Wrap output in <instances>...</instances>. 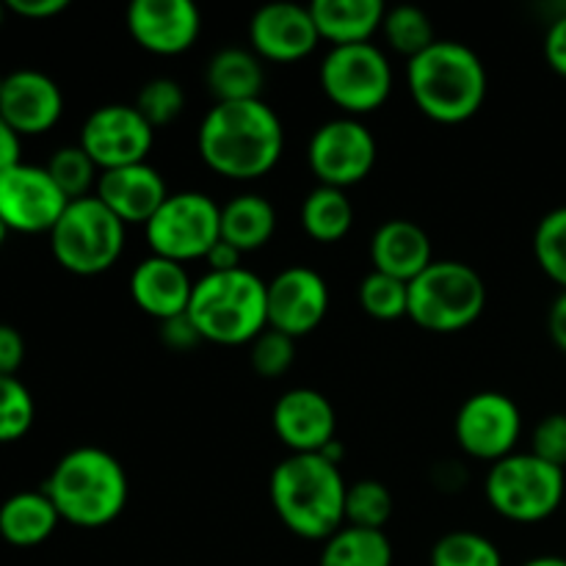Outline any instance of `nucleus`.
Here are the masks:
<instances>
[{
    "mask_svg": "<svg viewBox=\"0 0 566 566\" xmlns=\"http://www.w3.org/2000/svg\"><path fill=\"white\" fill-rule=\"evenodd\" d=\"M205 83L216 103L260 99L265 86L263 59L252 48H224L213 53L205 70Z\"/></svg>",
    "mask_w": 566,
    "mask_h": 566,
    "instance_id": "obj_24",
    "label": "nucleus"
},
{
    "mask_svg": "<svg viewBox=\"0 0 566 566\" xmlns=\"http://www.w3.org/2000/svg\"><path fill=\"white\" fill-rule=\"evenodd\" d=\"M66 0H9L6 9L14 14L25 17V20H50V17L66 11Z\"/></svg>",
    "mask_w": 566,
    "mask_h": 566,
    "instance_id": "obj_42",
    "label": "nucleus"
},
{
    "mask_svg": "<svg viewBox=\"0 0 566 566\" xmlns=\"http://www.w3.org/2000/svg\"><path fill=\"white\" fill-rule=\"evenodd\" d=\"M318 42L321 33L310 6L291 3V0L265 3L249 20V44L263 61L293 64L307 59Z\"/></svg>",
    "mask_w": 566,
    "mask_h": 566,
    "instance_id": "obj_16",
    "label": "nucleus"
},
{
    "mask_svg": "<svg viewBox=\"0 0 566 566\" xmlns=\"http://www.w3.org/2000/svg\"><path fill=\"white\" fill-rule=\"evenodd\" d=\"M370 260H374V271L396 276L401 282H412L434 263L431 238L415 221L390 219L376 227L374 238H370Z\"/></svg>",
    "mask_w": 566,
    "mask_h": 566,
    "instance_id": "obj_22",
    "label": "nucleus"
},
{
    "mask_svg": "<svg viewBox=\"0 0 566 566\" xmlns=\"http://www.w3.org/2000/svg\"><path fill=\"white\" fill-rule=\"evenodd\" d=\"M486 307V282L462 260H434L409 282V313L420 329L451 335L473 326Z\"/></svg>",
    "mask_w": 566,
    "mask_h": 566,
    "instance_id": "obj_6",
    "label": "nucleus"
},
{
    "mask_svg": "<svg viewBox=\"0 0 566 566\" xmlns=\"http://www.w3.org/2000/svg\"><path fill=\"white\" fill-rule=\"evenodd\" d=\"M6 235H9V230H6L3 221H0V247H3V243H6Z\"/></svg>",
    "mask_w": 566,
    "mask_h": 566,
    "instance_id": "obj_47",
    "label": "nucleus"
},
{
    "mask_svg": "<svg viewBox=\"0 0 566 566\" xmlns=\"http://www.w3.org/2000/svg\"><path fill=\"white\" fill-rule=\"evenodd\" d=\"M160 337H164L166 346L175 348V352H188V348H193L199 340H202L197 326H193L191 318H188V313L180 315V318L164 321V324H160Z\"/></svg>",
    "mask_w": 566,
    "mask_h": 566,
    "instance_id": "obj_40",
    "label": "nucleus"
},
{
    "mask_svg": "<svg viewBox=\"0 0 566 566\" xmlns=\"http://www.w3.org/2000/svg\"><path fill=\"white\" fill-rule=\"evenodd\" d=\"M133 42L153 55H180L197 44L202 14L191 0H136L127 6Z\"/></svg>",
    "mask_w": 566,
    "mask_h": 566,
    "instance_id": "obj_17",
    "label": "nucleus"
},
{
    "mask_svg": "<svg viewBox=\"0 0 566 566\" xmlns=\"http://www.w3.org/2000/svg\"><path fill=\"white\" fill-rule=\"evenodd\" d=\"M249 346H252L249 359H252L254 374L263 376V379H280L291 370L293 359H296V340L276 329L260 332Z\"/></svg>",
    "mask_w": 566,
    "mask_h": 566,
    "instance_id": "obj_37",
    "label": "nucleus"
},
{
    "mask_svg": "<svg viewBox=\"0 0 566 566\" xmlns=\"http://www.w3.org/2000/svg\"><path fill=\"white\" fill-rule=\"evenodd\" d=\"M48 175L53 177L55 186L61 188L70 202L83 197H92V188H97L99 169L92 158L86 155V149L81 144H70V147H59L48 160Z\"/></svg>",
    "mask_w": 566,
    "mask_h": 566,
    "instance_id": "obj_31",
    "label": "nucleus"
},
{
    "mask_svg": "<svg viewBox=\"0 0 566 566\" xmlns=\"http://www.w3.org/2000/svg\"><path fill=\"white\" fill-rule=\"evenodd\" d=\"M484 495L495 514L520 525H534L553 517L566 501V475L562 468L542 462L534 453H512L490 464Z\"/></svg>",
    "mask_w": 566,
    "mask_h": 566,
    "instance_id": "obj_8",
    "label": "nucleus"
},
{
    "mask_svg": "<svg viewBox=\"0 0 566 566\" xmlns=\"http://www.w3.org/2000/svg\"><path fill=\"white\" fill-rule=\"evenodd\" d=\"M407 88L418 111L440 125L473 119L490 92L481 55L457 39H437L407 61Z\"/></svg>",
    "mask_w": 566,
    "mask_h": 566,
    "instance_id": "obj_3",
    "label": "nucleus"
},
{
    "mask_svg": "<svg viewBox=\"0 0 566 566\" xmlns=\"http://www.w3.org/2000/svg\"><path fill=\"white\" fill-rule=\"evenodd\" d=\"M392 512H396V501H392V492L381 481L363 479L348 484L346 525H352V528L385 531Z\"/></svg>",
    "mask_w": 566,
    "mask_h": 566,
    "instance_id": "obj_32",
    "label": "nucleus"
},
{
    "mask_svg": "<svg viewBox=\"0 0 566 566\" xmlns=\"http://www.w3.org/2000/svg\"><path fill=\"white\" fill-rule=\"evenodd\" d=\"M22 164V136L0 116V171Z\"/></svg>",
    "mask_w": 566,
    "mask_h": 566,
    "instance_id": "obj_43",
    "label": "nucleus"
},
{
    "mask_svg": "<svg viewBox=\"0 0 566 566\" xmlns=\"http://www.w3.org/2000/svg\"><path fill=\"white\" fill-rule=\"evenodd\" d=\"M125 227L94 193L75 199L50 232L55 263L75 276L105 274L125 252Z\"/></svg>",
    "mask_w": 566,
    "mask_h": 566,
    "instance_id": "obj_7",
    "label": "nucleus"
},
{
    "mask_svg": "<svg viewBox=\"0 0 566 566\" xmlns=\"http://www.w3.org/2000/svg\"><path fill=\"white\" fill-rule=\"evenodd\" d=\"M381 33H385L387 44L396 53L407 55V61L420 55L426 48H431L437 42L434 22L418 6H396V9H387L385 22H381Z\"/></svg>",
    "mask_w": 566,
    "mask_h": 566,
    "instance_id": "obj_29",
    "label": "nucleus"
},
{
    "mask_svg": "<svg viewBox=\"0 0 566 566\" xmlns=\"http://www.w3.org/2000/svg\"><path fill=\"white\" fill-rule=\"evenodd\" d=\"M269 329L282 335H310L324 324L329 313V285L324 276L307 265H287L269 282Z\"/></svg>",
    "mask_w": 566,
    "mask_h": 566,
    "instance_id": "obj_15",
    "label": "nucleus"
},
{
    "mask_svg": "<svg viewBox=\"0 0 566 566\" xmlns=\"http://www.w3.org/2000/svg\"><path fill=\"white\" fill-rule=\"evenodd\" d=\"M318 566H392V545L385 531L343 525L324 542Z\"/></svg>",
    "mask_w": 566,
    "mask_h": 566,
    "instance_id": "obj_28",
    "label": "nucleus"
},
{
    "mask_svg": "<svg viewBox=\"0 0 566 566\" xmlns=\"http://www.w3.org/2000/svg\"><path fill=\"white\" fill-rule=\"evenodd\" d=\"M3 77H6V75H0V88H3Z\"/></svg>",
    "mask_w": 566,
    "mask_h": 566,
    "instance_id": "obj_49",
    "label": "nucleus"
},
{
    "mask_svg": "<svg viewBox=\"0 0 566 566\" xmlns=\"http://www.w3.org/2000/svg\"><path fill=\"white\" fill-rule=\"evenodd\" d=\"M25 359V340L20 329L0 324V376H14Z\"/></svg>",
    "mask_w": 566,
    "mask_h": 566,
    "instance_id": "obj_39",
    "label": "nucleus"
},
{
    "mask_svg": "<svg viewBox=\"0 0 566 566\" xmlns=\"http://www.w3.org/2000/svg\"><path fill=\"white\" fill-rule=\"evenodd\" d=\"M6 11H9V9H6V3H0V25H3V17H6Z\"/></svg>",
    "mask_w": 566,
    "mask_h": 566,
    "instance_id": "obj_48",
    "label": "nucleus"
},
{
    "mask_svg": "<svg viewBox=\"0 0 566 566\" xmlns=\"http://www.w3.org/2000/svg\"><path fill=\"white\" fill-rule=\"evenodd\" d=\"M359 307L376 321H398L409 313V282L387 276L381 271H370L359 282Z\"/></svg>",
    "mask_w": 566,
    "mask_h": 566,
    "instance_id": "obj_33",
    "label": "nucleus"
},
{
    "mask_svg": "<svg viewBox=\"0 0 566 566\" xmlns=\"http://www.w3.org/2000/svg\"><path fill=\"white\" fill-rule=\"evenodd\" d=\"M379 147L370 127L357 116H335L315 127L307 144V160L318 186L346 188L357 186L374 171Z\"/></svg>",
    "mask_w": 566,
    "mask_h": 566,
    "instance_id": "obj_11",
    "label": "nucleus"
},
{
    "mask_svg": "<svg viewBox=\"0 0 566 566\" xmlns=\"http://www.w3.org/2000/svg\"><path fill=\"white\" fill-rule=\"evenodd\" d=\"M534 254L545 276L566 291V205L542 216L534 232Z\"/></svg>",
    "mask_w": 566,
    "mask_h": 566,
    "instance_id": "obj_34",
    "label": "nucleus"
},
{
    "mask_svg": "<svg viewBox=\"0 0 566 566\" xmlns=\"http://www.w3.org/2000/svg\"><path fill=\"white\" fill-rule=\"evenodd\" d=\"M36 407L17 376H0V442H17L31 431Z\"/></svg>",
    "mask_w": 566,
    "mask_h": 566,
    "instance_id": "obj_35",
    "label": "nucleus"
},
{
    "mask_svg": "<svg viewBox=\"0 0 566 566\" xmlns=\"http://www.w3.org/2000/svg\"><path fill=\"white\" fill-rule=\"evenodd\" d=\"M197 147L216 175L227 180H258L280 164L285 127L263 97L213 103L202 116Z\"/></svg>",
    "mask_w": 566,
    "mask_h": 566,
    "instance_id": "obj_1",
    "label": "nucleus"
},
{
    "mask_svg": "<svg viewBox=\"0 0 566 566\" xmlns=\"http://www.w3.org/2000/svg\"><path fill=\"white\" fill-rule=\"evenodd\" d=\"M61 517L53 501L39 492H17L0 506V536L14 547H36L59 528Z\"/></svg>",
    "mask_w": 566,
    "mask_h": 566,
    "instance_id": "obj_26",
    "label": "nucleus"
},
{
    "mask_svg": "<svg viewBox=\"0 0 566 566\" xmlns=\"http://www.w3.org/2000/svg\"><path fill=\"white\" fill-rule=\"evenodd\" d=\"M64 114V94L59 83L39 70H14L3 77L0 116L20 136H42L59 125Z\"/></svg>",
    "mask_w": 566,
    "mask_h": 566,
    "instance_id": "obj_19",
    "label": "nucleus"
},
{
    "mask_svg": "<svg viewBox=\"0 0 566 566\" xmlns=\"http://www.w3.org/2000/svg\"><path fill=\"white\" fill-rule=\"evenodd\" d=\"M138 114L153 127H166L186 111V92L175 77H153L136 94Z\"/></svg>",
    "mask_w": 566,
    "mask_h": 566,
    "instance_id": "obj_36",
    "label": "nucleus"
},
{
    "mask_svg": "<svg viewBox=\"0 0 566 566\" xmlns=\"http://www.w3.org/2000/svg\"><path fill=\"white\" fill-rule=\"evenodd\" d=\"M545 59L556 75L566 77V14L556 17L545 33Z\"/></svg>",
    "mask_w": 566,
    "mask_h": 566,
    "instance_id": "obj_41",
    "label": "nucleus"
},
{
    "mask_svg": "<svg viewBox=\"0 0 566 566\" xmlns=\"http://www.w3.org/2000/svg\"><path fill=\"white\" fill-rule=\"evenodd\" d=\"M523 434V412L506 392L481 390L464 398L453 420V437L470 459L501 462L517 453Z\"/></svg>",
    "mask_w": 566,
    "mask_h": 566,
    "instance_id": "obj_12",
    "label": "nucleus"
},
{
    "mask_svg": "<svg viewBox=\"0 0 566 566\" xmlns=\"http://www.w3.org/2000/svg\"><path fill=\"white\" fill-rule=\"evenodd\" d=\"M304 232L318 243H335L348 235L354 224V205L346 191L329 186H315L302 202Z\"/></svg>",
    "mask_w": 566,
    "mask_h": 566,
    "instance_id": "obj_27",
    "label": "nucleus"
},
{
    "mask_svg": "<svg viewBox=\"0 0 566 566\" xmlns=\"http://www.w3.org/2000/svg\"><path fill=\"white\" fill-rule=\"evenodd\" d=\"M321 39L340 44H363L381 31L387 6L381 0H313L310 3Z\"/></svg>",
    "mask_w": 566,
    "mask_h": 566,
    "instance_id": "obj_23",
    "label": "nucleus"
},
{
    "mask_svg": "<svg viewBox=\"0 0 566 566\" xmlns=\"http://www.w3.org/2000/svg\"><path fill=\"white\" fill-rule=\"evenodd\" d=\"M523 566H566V558L562 556H539V558H531Z\"/></svg>",
    "mask_w": 566,
    "mask_h": 566,
    "instance_id": "obj_46",
    "label": "nucleus"
},
{
    "mask_svg": "<svg viewBox=\"0 0 566 566\" xmlns=\"http://www.w3.org/2000/svg\"><path fill=\"white\" fill-rule=\"evenodd\" d=\"M531 453L553 468H566V412H553L536 423L531 434Z\"/></svg>",
    "mask_w": 566,
    "mask_h": 566,
    "instance_id": "obj_38",
    "label": "nucleus"
},
{
    "mask_svg": "<svg viewBox=\"0 0 566 566\" xmlns=\"http://www.w3.org/2000/svg\"><path fill=\"white\" fill-rule=\"evenodd\" d=\"M318 83L343 116L379 111L392 92L390 59L374 42L329 48L318 70Z\"/></svg>",
    "mask_w": 566,
    "mask_h": 566,
    "instance_id": "obj_9",
    "label": "nucleus"
},
{
    "mask_svg": "<svg viewBox=\"0 0 566 566\" xmlns=\"http://www.w3.org/2000/svg\"><path fill=\"white\" fill-rule=\"evenodd\" d=\"M94 197L125 224H147L169 199V188L160 171L144 160V164L99 171Z\"/></svg>",
    "mask_w": 566,
    "mask_h": 566,
    "instance_id": "obj_20",
    "label": "nucleus"
},
{
    "mask_svg": "<svg viewBox=\"0 0 566 566\" xmlns=\"http://www.w3.org/2000/svg\"><path fill=\"white\" fill-rule=\"evenodd\" d=\"M42 490L64 523L103 528L125 512L130 481L114 453L97 446H81L55 462Z\"/></svg>",
    "mask_w": 566,
    "mask_h": 566,
    "instance_id": "obj_4",
    "label": "nucleus"
},
{
    "mask_svg": "<svg viewBox=\"0 0 566 566\" xmlns=\"http://www.w3.org/2000/svg\"><path fill=\"white\" fill-rule=\"evenodd\" d=\"M271 426L291 453H321L335 442L337 415L329 398L313 387H293L276 398Z\"/></svg>",
    "mask_w": 566,
    "mask_h": 566,
    "instance_id": "obj_18",
    "label": "nucleus"
},
{
    "mask_svg": "<svg viewBox=\"0 0 566 566\" xmlns=\"http://www.w3.org/2000/svg\"><path fill=\"white\" fill-rule=\"evenodd\" d=\"M70 199L61 193L44 166L17 164L0 171V221L9 232H53Z\"/></svg>",
    "mask_w": 566,
    "mask_h": 566,
    "instance_id": "obj_14",
    "label": "nucleus"
},
{
    "mask_svg": "<svg viewBox=\"0 0 566 566\" xmlns=\"http://www.w3.org/2000/svg\"><path fill=\"white\" fill-rule=\"evenodd\" d=\"M81 144L99 171L144 164L155 144V127L136 105L108 103L94 108L81 127Z\"/></svg>",
    "mask_w": 566,
    "mask_h": 566,
    "instance_id": "obj_13",
    "label": "nucleus"
},
{
    "mask_svg": "<svg viewBox=\"0 0 566 566\" xmlns=\"http://www.w3.org/2000/svg\"><path fill=\"white\" fill-rule=\"evenodd\" d=\"M276 230V210L263 193H235L221 205V241L238 252H258Z\"/></svg>",
    "mask_w": 566,
    "mask_h": 566,
    "instance_id": "obj_25",
    "label": "nucleus"
},
{
    "mask_svg": "<svg viewBox=\"0 0 566 566\" xmlns=\"http://www.w3.org/2000/svg\"><path fill=\"white\" fill-rule=\"evenodd\" d=\"M547 332H551V340L556 343L558 352L566 354V291L558 293L551 313H547Z\"/></svg>",
    "mask_w": 566,
    "mask_h": 566,
    "instance_id": "obj_44",
    "label": "nucleus"
},
{
    "mask_svg": "<svg viewBox=\"0 0 566 566\" xmlns=\"http://www.w3.org/2000/svg\"><path fill=\"white\" fill-rule=\"evenodd\" d=\"M269 282L254 271H208L193 282L188 318L199 337L219 346H243L269 329Z\"/></svg>",
    "mask_w": 566,
    "mask_h": 566,
    "instance_id": "obj_5",
    "label": "nucleus"
},
{
    "mask_svg": "<svg viewBox=\"0 0 566 566\" xmlns=\"http://www.w3.org/2000/svg\"><path fill=\"white\" fill-rule=\"evenodd\" d=\"M564 509H566V501H564Z\"/></svg>",
    "mask_w": 566,
    "mask_h": 566,
    "instance_id": "obj_50",
    "label": "nucleus"
},
{
    "mask_svg": "<svg viewBox=\"0 0 566 566\" xmlns=\"http://www.w3.org/2000/svg\"><path fill=\"white\" fill-rule=\"evenodd\" d=\"M149 249L175 263L205 260L221 241V205L202 191L169 193L158 213L144 224Z\"/></svg>",
    "mask_w": 566,
    "mask_h": 566,
    "instance_id": "obj_10",
    "label": "nucleus"
},
{
    "mask_svg": "<svg viewBox=\"0 0 566 566\" xmlns=\"http://www.w3.org/2000/svg\"><path fill=\"white\" fill-rule=\"evenodd\" d=\"M348 484L324 453H291L271 470L269 497L291 534L326 542L346 525Z\"/></svg>",
    "mask_w": 566,
    "mask_h": 566,
    "instance_id": "obj_2",
    "label": "nucleus"
},
{
    "mask_svg": "<svg viewBox=\"0 0 566 566\" xmlns=\"http://www.w3.org/2000/svg\"><path fill=\"white\" fill-rule=\"evenodd\" d=\"M431 566H503V556L492 539L475 531H451L431 547Z\"/></svg>",
    "mask_w": 566,
    "mask_h": 566,
    "instance_id": "obj_30",
    "label": "nucleus"
},
{
    "mask_svg": "<svg viewBox=\"0 0 566 566\" xmlns=\"http://www.w3.org/2000/svg\"><path fill=\"white\" fill-rule=\"evenodd\" d=\"M241 258L235 247H230L227 241H219L208 254H205V263H208V271H235L241 269Z\"/></svg>",
    "mask_w": 566,
    "mask_h": 566,
    "instance_id": "obj_45",
    "label": "nucleus"
},
{
    "mask_svg": "<svg viewBox=\"0 0 566 566\" xmlns=\"http://www.w3.org/2000/svg\"><path fill=\"white\" fill-rule=\"evenodd\" d=\"M130 296L144 315L155 321H171L188 313L193 296V280L186 265L169 258L149 254L133 269Z\"/></svg>",
    "mask_w": 566,
    "mask_h": 566,
    "instance_id": "obj_21",
    "label": "nucleus"
}]
</instances>
